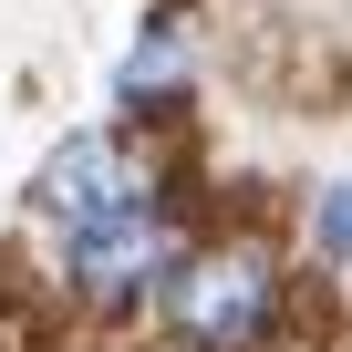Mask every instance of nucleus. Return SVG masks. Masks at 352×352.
Here are the masks:
<instances>
[{
  "instance_id": "1",
  "label": "nucleus",
  "mask_w": 352,
  "mask_h": 352,
  "mask_svg": "<svg viewBox=\"0 0 352 352\" xmlns=\"http://www.w3.org/2000/svg\"><path fill=\"white\" fill-rule=\"evenodd\" d=\"M166 321L187 352H259L270 321H280V259L259 239H218V249H187L166 280Z\"/></svg>"
},
{
  "instance_id": "2",
  "label": "nucleus",
  "mask_w": 352,
  "mask_h": 352,
  "mask_svg": "<svg viewBox=\"0 0 352 352\" xmlns=\"http://www.w3.org/2000/svg\"><path fill=\"white\" fill-rule=\"evenodd\" d=\"M32 208L42 218H63V239H83V228H104V218H135V208H155V176L114 145V135H63L52 155H42V187H32Z\"/></svg>"
},
{
  "instance_id": "3",
  "label": "nucleus",
  "mask_w": 352,
  "mask_h": 352,
  "mask_svg": "<svg viewBox=\"0 0 352 352\" xmlns=\"http://www.w3.org/2000/svg\"><path fill=\"white\" fill-rule=\"evenodd\" d=\"M176 228L155 218V208H135V218H104V228H83L73 239V290L94 300V311H135L145 290H166L176 280Z\"/></svg>"
},
{
  "instance_id": "4",
  "label": "nucleus",
  "mask_w": 352,
  "mask_h": 352,
  "mask_svg": "<svg viewBox=\"0 0 352 352\" xmlns=\"http://www.w3.org/2000/svg\"><path fill=\"white\" fill-rule=\"evenodd\" d=\"M311 228H321V249H331V259H352V176L321 197V218H311Z\"/></svg>"
}]
</instances>
